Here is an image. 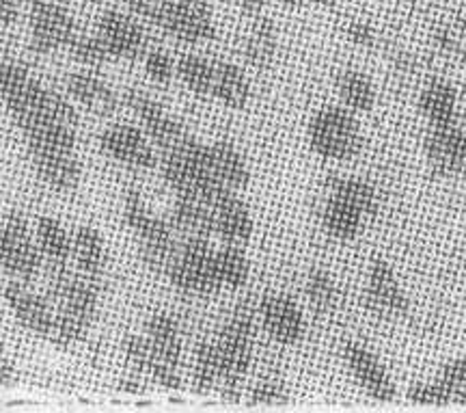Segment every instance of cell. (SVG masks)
Masks as SVG:
<instances>
[{
  "mask_svg": "<svg viewBox=\"0 0 466 413\" xmlns=\"http://www.w3.org/2000/svg\"><path fill=\"white\" fill-rule=\"evenodd\" d=\"M48 271V301L55 307V325L48 336L56 348H72L89 334L100 307L102 279L86 277L83 273L66 269Z\"/></svg>",
  "mask_w": 466,
  "mask_h": 413,
  "instance_id": "cell-1",
  "label": "cell"
},
{
  "mask_svg": "<svg viewBox=\"0 0 466 413\" xmlns=\"http://www.w3.org/2000/svg\"><path fill=\"white\" fill-rule=\"evenodd\" d=\"M220 359V397L240 400L244 381L253 362L255 345V310L250 304H240L227 318L217 340Z\"/></svg>",
  "mask_w": 466,
  "mask_h": 413,
  "instance_id": "cell-2",
  "label": "cell"
},
{
  "mask_svg": "<svg viewBox=\"0 0 466 413\" xmlns=\"http://www.w3.org/2000/svg\"><path fill=\"white\" fill-rule=\"evenodd\" d=\"M72 260L76 269L86 277L102 279L106 266V243L93 225H78L72 236Z\"/></svg>",
  "mask_w": 466,
  "mask_h": 413,
  "instance_id": "cell-26",
  "label": "cell"
},
{
  "mask_svg": "<svg viewBox=\"0 0 466 413\" xmlns=\"http://www.w3.org/2000/svg\"><path fill=\"white\" fill-rule=\"evenodd\" d=\"M460 359H462V366H464V375H466V353H464L462 357H460Z\"/></svg>",
  "mask_w": 466,
  "mask_h": 413,
  "instance_id": "cell-44",
  "label": "cell"
},
{
  "mask_svg": "<svg viewBox=\"0 0 466 413\" xmlns=\"http://www.w3.org/2000/svg\"><path fill=\"white\" fill-rule=\"evenodd\" d=\"M145 337H147L151 351L160 364L179 368V364H182V334H179V325L171 314L156 312L147 321Z\"/></svg>",
  "mask_w": 466,
  "mask_h": 413,
  "instance_id": "cell-22",
  "label": "cell"
},
{
  "mask_svg": "<svg viewBox=\"0 0 466 413\" xmlns=\"http://www.w3.org/2000/svg\"><path fill=\"white\" fill-rule=\"evenodd\" d=\"M168 223L173 225L175 234L184 238L214 236V219L212 206L208 201L197 200V197H175V206L168 214Z\"/></svg>",
  "mask_w": 466,
  "mask_h": 413,
  "instance_id": "cell-24",
  "label": "cell"
},
{
  "mask_svg": "<svg viewBox=\"0 0 466 413\" xmlns=\"http://www.w3.org/2000/svg\"><path fill=\"white\" fill-rule=\"evenodd\" d=\"M145 72L154 83L167 85L175 77V61L167 50H147L145 52Z\"/></svg>",
  "mask_w": 466,
  "mask_h": 413,
  "instance_id": "cell-36",
  "label": "cell"
},
{
  "mask_svg": "<svg viewBox=\"0 0 466 413\" xmlns=\"http://www.w3.org/2000/svg\"><path fill=\"white\" fill-rule=\"evenodd\" d=\"M28 156L39 180L56 193H72L80 184L83 165L76 152H28Z\"/></svg>",
  "mask_w": 466,
  "mask_h": 413,
  "instance_id": "cell-20",
  "label": "cell"
},
{
  "mask_svg": "<svg viewBox=\"0 0 466 413\" xmlns=\"http://www.w3.org/2000/svg\"><path fill=\"white\" fill-rule=\"evenodd\" d=\"M464 3H466V0H464Z\"/></svg>",
  "mask_w": 466,
  "mask_h": 413,
  "instance_id": "cell-46",
  "label": "cell"
},
{
  "mask_svg": "<svg viewBox=\"0 0 466 413\" xmlns=\"http://www.w3.org/2000/svg\"><path fill=\"white\" fill-rule=\"evenodd\" d=\"M66 89L80 107L100 118H110L119 110V96L96 72H74L66 78Z\"/></svg>",
  "mask_w": 466,
  "mask_h": 413,
  "instance_id": "cell-19",
  "label": "cell"
},
{
  "mask_svg": "<svg viewBox=\"0 0 466 413\" xmlns=\"http://www.w3.org/2000/svg\"><path fill=\"white\" fill-rule=\"evenodd\" d=\"M343 362L367 397L380 400V403H391L398 398V386H395L393 377L389 375L387 366L378 359V355L370 346L348 342L343 346Z\"/></svg>",
  "mask_w": 466,
  "mask_h": 413,
  "instance_id": "cell-12",
  "label": "cell"
},
{
  "mask_svg": "<svg viewBox=\"0 0 466 413\" xmlns=\"http://www.w3.org/2000/svg\"><path fill=\"white\" fill-rule=\"evenodd\" d=\"M67 50L76 61L83 63L86 67H102L104 63L110 61L106 46H104L102 39L97 37V33H76L74 39L67 46Z\"/></svg>",
  "mask_w": 466,
  "mask_h": 413,
  "instance_id": "cell-34",
  "label": "cell"
},
{
  "mask_svg": "<svg viewBox=\"0 0 466 413\" xmlns=\"http://www.w3.org/2000/svg\"><path fill=\"white\" fill-rule=\"evenodd\" d=\"M214 252L217 249L212 247V238H184L167 273L171 286L192 296L218 294L223 288L217 275Z\"/></svg>",
  "mask_w": 466,
  "mask_h": 413,
  "instance_id": "cell-5",
  "label": "cell"
},
{
  "mask_svg": "<svg viewBox=\"0 0 466 413\" xmlns=\"http://www.w3.org/2000/svg\"><path fill=\"white\" fill-rule=\"evenodd\" d=\"M305 294H307L309 305L313 307V312L329 314V312L335 310L337 296H339V290H337L335 277L330 275L329 271L313 269L311 273H309V277H307Z\"/></svg>",
  "mask_w": 466,
  "mask_h": 413,
  "instance_id": "cell-33",
  "label": "cell"
},
{
  "mask_svg": "<svg viewBox=\"0 0 466 413\" xmlns=\"http://www.w3.org/2000/svg\"><path fill=\"white\" fill-rule=\"evenodd\" d=\"M425 160L436 176L456 178L464 176L466 162V135L460 119L450 124L428 126L423 139Z\"/></svg>",
  "mask_w": 466,
  "mask_h": 413,
  "instance_id": "cell-9",
  "label": "cell"
},
{
  "mask_svg": "<svg viewBox=\"0 0 466 413\" xmlns=\"http://www.w3.org/2000/svg\"><path fill=\"white\" fill-rule=\"evenodd\" d=\"M255 314L259 316L261 327L277 345L294 346L305 336V314L289 294L266 293L255 307Z\"/></svg>",
  "mask_w": 466,
  "mask_h": 413,
  "instance_id": "cell-13",
  "label": "cell"
},
{
  "mask_svg": "<svg viewBox=\"0 0 466 413\" xmlns=\"http://www.w3.org/2000/svg\"><path fill=\"white\" fill-rule=\"evenodd\" d=\"M250 80L242 67L229 61H214L212 98H217L227 108L242 110L250 102Z\"/></svg>",
  "mask_w": 466,
  "mask_h": 413,
  "instance_id": "cell-25",
  "label": "cell"
},
{
  "mask_svg": "<svg viewBox=\"0 0 466 413\" xmlns=\"http://www.w3.org/2000/svg\"><path fill=\"white\" fill-rule=\"evenodd\" d=\"M110 59L137 61L147 52V33L137 15L119 9L104 11L96 28Z\"/></svg>",
  "mask_w": 466,
  "mask_h": 413,
  "instance_id": "cell-11",
  "label": "cell"
},
{
  "mask_svg": "<svg viewBox=\"0 0 466 413\" xmlns=\"http://www.w3.org/2000/svg\"><path fill=\"white\" fill-rule=\"evenodd\" d=\"M127 9H130L132 15H137L138 20H154L156 11L160 9V5L165 0H121Z\"/></svg>",
  "mask_w": 466,
  "mask_h": 413,
  "instance_id": "cell-38",
  "label": "cell"
},
{
  "mask_svg": "<svg viewBox=\"0 0 466 413\" xmlns=\"http://www.w3.org/2000/svg\"><path fill=\"white\" fill-rule=\"evenodd\" d=\"M337 93L343 107L352 113H367L376 104V87L360 69H343L337 77Z\"/></svg>",
  "mask_w": 466,
  "mask_h": 413,
  "instance_id": "cell-29",
  "label": "cell"
},
{
  "mask_svg": "<svg viewBox=\"0 0 466 413\" xmlns=\"http://www.w3.org/2000/svg\"><path fill=\"white\" fill-rule=\"evenodd\" d=\"M3 296L15 321L28 334L48 340L52 325H55V307H52L48 296L33 293L26 282H17V279H11L5 286Z\"/></svg>",
  "mask_w": 466,
  "mask_h": 413,
  "instance_id": "cell-16",
  "label": "cell"
},
{
  "mask_svg": "<svg viewBox=\"0 0 466 413\" xmlns=\"http://www.w3.org/2000/svg\"><path fill=\"white\" fill-rule=\"evenodd\" d=\"M102 152L121 165L132 169H154L158 152L141 128L132 124H113L100 135Z\"/></svg>",
  "mask_w": 466,
  "mask_h": 413,
  "instance_id": "cell-15",
  "label": "cell"
},
{
  "mask_svg": "<svg viewBox=\"0 0 466 413\" xmlns=\"http://www.w3.org/2000/svg\"><path fill=\"white\" fill-rule=\"evenodd\" d=\"M212 219L214 236H218L223 245L247 247L253 236V217L236 191H225L217 197V201L212 203Z\"/></svg>",
  "mask_w": 466,
  "mask_h": 413,
  "instance_id": "cell-17",
  "label": "cell"
},
{
  "mask_svg": "<svg viewBox=\"0 0 466 413\" xmlns=\"http://www.w3.org/2000/svg\"><path fill=\"white\" fill-rule=\"evenodd\" d=\"M233 3H236V7H240L244 14L261 15L264 14L268 0H233Z\"/></svg>",
  "mask_w": 466,
  "mask_h": 413,
  "instance_id": "cell-41",
  "label": "cell"
},
{
  "mask_svg": "<svg viewBox=\"0 0 466 413\" xmlns=\"http://www.w3.org/2000/svg\"><path fill=\"white\" fill-rule=\"evenodd\" d=\"M20 379L15 364L5 353H0V386H14Z\"/></svg>",
  "mask_w": 466,
  "mask_h": 413,
  "instance_id": "cell-40",
  "label": "cell"
},
{
  "mask_svg": "<svg viewBox=\"0 0 466 413\" xmlns=\"http://www.w3.org/2000/svg\"><path fill=\"white\" fill-rule=\"evenodd\" d=\"M464 135H466V124H464ZM464 176H466V162H464Z\"/></svg>",
  "mask_w": 466,
  "mask_h": 413,
  "instance_id": "cell-45",
  "label": "cell"
},
{
  "mask_svg": "<svg viewBox=\"0 0 466 413\" xmlns=\"http://www.w3.org/2000/svg\"><path fill=\"white\" fill-rule=\"evenodd\" d=\"M25 0H0V26H11L17 22Z\"/></svg>",
  "mask_w": 466,
  "mask_h": 413,
  "instance_id": "cell-39",
  "label": "cell"
},
{
  "mask_svg": "<svg viewBox=\"0 0 466 413\" xmlns=\"http://www.w3.org/2000/svg\"><path fill=\"white\" fill-rule=\"evenodd\" d=\"M277 50L279 39L275 22L266 15H255V22L244 39V59L258 72H266L275 63Z\"/></svg>",
  "mask_w": 466,
  "mask_h": 413,
  "instance_id": "cell-27",
  "label": "cell"
},
{
  "mask_svg": "<svg viewBox=\"0 0 466 413\" xmlns=\"http://www.w3.org/2000/svg\"><path fill=\"white\" fill-rule=\"evenodd\" d=\"M124 100L137 119L143 124L145 135L149 137V141L154 143L156 152L167 154L171 150L177 148L186 137L190 135L186 128L179 124L177 119L171 118L167 113L165 107L158 100L145 93L141 89H127Z\"/></svg>",
  "mask_w": 466,
  "mask_h": 413,
  "instance_id": "cell-8",
  "label": "cell"
},
{
  "mask_svg": "<svg viewBox=\"0 0 466 413\" xmlns=\"http://www.w3.org/2000/svg\"><path fill=\"white\" fill-rule=\"evenodd\" d=\"M277 3L285 7H307V5H329L330 0H277Z\"/></svg>",
  "mask_w": 466,
  "mask_h": 413,
  "instance_id": "cell-43",
  "label": "cell"
},
{
  "mask_svg": "<svg viewBox=\"0 0 466 413\" xmlns=\"http://www.w3.org/2000/svg\"><path fill=\"white\" fill-rule=\"evenodd\" d=\"M78 33L69 11L56 0H35L31 7V48L37 55L67 48Z\"/></svg>",
  "mask_w": 466,
  "mask_h": 413,
  "instance_id": "cell-10",
  "label": "cell"
},
{
  "mask_svg": "<svg viewBox=\"0 0 466 413\" xmlns=\"http://www.w3.org/2000/svg\"><path fill=\"white\" fill-rule=\"evenodd\" d=\"M348 37L354 46H360V48H371L376 44V31L370 22L365 20H354L350 22L348 26Z\"/></svg>",
  "mask_w": 466,
  "mask_h": 413,
  "instance_id": "cell-37",
  "label": "cell"
},
{
  "mask_svg": "<svg viewBox=\"0 0 466 413\" xmlns=\"http://www.w3.org/2000/svg\"><path fill=\"white\" fill-rule=\"evenodd\" d=\"M175 77L182 80L186 89L199 98H212V77H214V61L206 59V57L195 55H182L175 61Z\"/></svg>",
  "mask_w": 466,
  "mask_h": 413,
  "instance_id": "cell-31",
  "label": "cell"
},
{
  "mask_svg": "<svg viewBox=\"0 0 466 413\" xmlns=\"http://www.w3.org/2000/svg\"><path fill=\"white\" fill-rule=\"evenodd\" d=\"M208 154L214 176L220 184L236 191V193L247 189L250 182V169L236 145L229 141H214L208 145Z\"/></svg>",
  "mask_w": 466,
  "mask_h": 413,
  "instance_id": "cell-23",
  "label": "cell"
},
{
  "mask_svg": "<svg viewBox=\"0 0 466 413\" xmlns=\"http://www.w3.org/2000/svg\"><path fill=\"white\" fill-rule=\"evenodd\" d=\"M151 25L179 44H203L217 37V22L208 0H165Z\"/></svg>",
  "mask_w": 466,
  "mask_h": 413,
  "instance_id": "cell-7",
  "label": "cell"
},
{
  "mask_svg": "<svg viewBox=\"0 0 466 413\" xmlns=\"http://www.w3.org/2000/svg\"><path fill=\"white\" fill-rule=\"evenodd\" d=\"M35 243L46 269H66L72 260V236L55 217L42 214L35 221Z\"/></svg>",
  "mask_w": 466,
  "mask_h": 413,
  "instance_id": "cell-21",
  "label": "cell"
},
{
  "mask_svg": "<svg viewBox=\"0 0 466 413\" xmlns=\"http://www.w3.org/2000/svg\"><path fill=\"white\" fill-rule=\"evenodd\" d=\"M419 110L428 126L450 124L458 119V91L442 78L430 80L419 96Z\"/></svg>",
  "mask_w": 466,
  "mask_h": 413,
  "instance_id": "cell-28",
  "label": "cell"
},
{
  "mask_svg": "<svg viewBox=\"0 0 466 413\" xmlns=\"http://www.w3.org/2000/svg\"><path fill=\"white\" fill-rule=\"evenodd\" d=\"M365 304L367 310L384 321H395L408 312V296L401 290L400 279L389 260H371L370 273H367Z\"/></svg>",
  "mask_w": 466,
  "mask_h": 413,
  "instance_id": "cell-14",
  "label": "cell"
},
{
  "mask_svg": "<svg viewBox=\"0 0 466 413\" xmlns=\"http://www.w3.org/2000/svg\"><path fill=\"white\" fill-rule=\"evenodd\" d=\"M42 264L31 223L20 211H11L0 225V269L11 279L31 284Z\"/></svg>",
  "mask_w": 466,
  "mask_h": 413,
  "instance_id": "cell-6",
  "label": "cell"
},
{
  "mask_svg": "<svg viewBox=\"0 0 466 413\" xmlns=\"http://www.w3.org/2000/svg\"><path fill=\"white\" fill-rule=\"evenodd\" d=\"M365 221L370 217L337 191L324 186V201L319 206V225L335 241H352L363 230Z\"/></svg>",
  "mask_w": 466,
  "mask_h": 413,
  "instance_id": "cell-18",
  "label": "cell"
},
{
  "mask_svg": "<svg viewBox=\"0 0 466 413\" xmlns=\"http://www.w3.org/2000/svg\"><path fill=\"white\" fill-rule=\"evenodd\" d=\"M214 264H217V275L220 288L240 290L247 286L250 277V262L244 247L223 245L214 252Z\"/></svg>",
  "mask_w": 466,
  "mask_h": 413,
  "instance_id": "cell-30",
  "label": "cell"
},
{
  "mask_svg": "<svg viewBox=\"0 0 466 413\" xmlns=\"http://www.w3.org/2000/svg\"><path fill=\"white\" fill-rule=\"evenodd\" d=\"M119 392L134 394V397H138V394H145L147 389H145V386L138 379H124V381H119Z\"/></svg>",
  "mask_w": 466,
  "mask_h": 413,
  "instance_id": "cell-42",
  "label": "cell"
},
{
  "mask_svg": "<svg viewBox=\"0 0 466 413\" xmlns=\"http://www.w3.org/2000/svg\"><path fill=\"white\" fill-rule=\"evenodd\" d=\"M248 403L250 405H285L289 403V389L283 379L277 377H268L255 383L248 389Z\"/></svg>",
  "mask_w": 466,
  "mask_h": 413,
  "instance_id": "cell-35",
  "label": "cell"
},
{
  "mask_svg": "<svg viewBox=\"0 0 466 413\" xmlns=\"http://www.w3.org/2000/svg\"><path fill=\"white\" fill-rule=\"evenodd\" d=\"M220 386V359L217 342L203 340L195 351V368H192V392L208 397Z\"/></svg>",
  "mask_w": 466,
  "mask_h": 413,
  "instance_id": "cell-32",
  "label": "cell"
},
{
  "mask_svg": "<svg viewBox=\"0 0 466 413\" xmlns=\"http://www.w3.org/2000/svg\"><path fill=\"white\" fill-rule=\"evenodd\" d=\"M307 139L313 154L333 162L357 159L363 150V132L357 113L346 107L319 108L309 121Z\"/></svg>",
  "mask_w": 466,
  "mask_h": 413,
  "instance_id": "cell-4",
  "label": "cell"
},
{
  "mask_svg": "<svg viewBox=\"0 0 466 413\" xmlns=\"http://www.w3.org/2000/svg\"><path fill=\"white\" fill-rule=\"evenodd\" d=\"M124 221L137 236L143 264L151 273L167 275L179 247L177 234L168 219L151 214L145 206L141 191L130 189L124 197Z\"/></svg>",
  "mask_w": 466,
  "mask_h": 413,
  "instance_id": "cell-3",
  "label": "cell"
}]
</instances>
